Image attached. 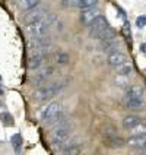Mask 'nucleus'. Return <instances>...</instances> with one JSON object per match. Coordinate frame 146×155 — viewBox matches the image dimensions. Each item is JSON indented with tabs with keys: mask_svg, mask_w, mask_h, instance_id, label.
Here are the masks:
<instances>
[{
	"mask_svg": "<svg viewBox=\"0 0 146 155\" xmlns=\"http://www.w3.org/2000/svg\"><path fill=\"white\" fill-rule=\"evenodd\" d=\"M57 22V18L54 13H47L44 18L34 21V22H29L26 26V32L31 35V37H40V35H45L53 26L56 25Z\"/></svg>",
	"mask_w": 146,
	"mask_h": 155,
	"instance_id": "f257e3e1",
	"label": "nucleus"
},
{
	"mask_svg": "<svg viewBox=\"0 0 146 155\" xmlns=\"http://www.w3.org/2000/svg\"><path fill=\"white\" fill-rule=\"evenodd\" d=\"M67 81H61V82H53V84H47V85H41L37 91L34 92L32 98L34 101H45L48 98H53L56 94H59L61 89L66 86Z\"/></svg>",
	"mask_w": 146,
	"mask_h": 155,
	"instance_id": "f03ea898",
	"label": "nucleus"
},
{
	"mask_svg": "<svg viewBox=\"0 0 146 155\" xmlns=\"http://www.w3.org/2000/svg\"><path fill=\"white\" fill-rule=\"evenodd\" d=\"M70 138V126H61L57 129H53L51 143L57 148H63Z\"/></svg>",
	"mask_w": 146,
	"mask_h": 155,
	"instance_id": "7ed1b4c3",
	"label": "nucleus"
},
{
	"mask_svg": "<svg viewBox=\"0 0 146 155\" xmlns=\"http://www.w3.org/2000/svg\"><path fill=\"white\" fill-rule=\"evenodd\" d=\"M60 111H61L60 104L59 103H51V104H48L43 111H41V119H43L45 123H50V124H51L53 121L56 120V117L59 116V113Z\"/></svg>",
	"mask_w": 146,
	"mask_h": 155,
	"instance_id": "20e7f679",
	"label": "nucleus"
},
{
	"mask_svg": "<svg viewBox=\"0 0 146 155\" xmlns=\"http://www.w3.org/2000/svg\"><path fill=\"white\" fill-rule=\"evenodd\" d=\"M108 26V24H107V21H105V18L104 16H96L89 24V37H92V38H96L98 37V34L99 32H102L104 29Z\"/></svg>",
	"mask_w": 146,
	"mask_h": 155,
	"instance_id": "39448f33",
	"label": "nucleus"
},
{
	"mask_svg": "<svg viewBox=\"0 0 146 155\" xmlns=\"http://www.w3.org/2000/svg\"><path fill=\"white\" fill-rule=\"evenodd\" d=\"M51 44V37L50 35H40V37H31L28 41H26V47L28 50H34L38 47H44V45H50Z\"/></svg>",
	"mask_w": 146,
	"mask_h": 155,
	"instance_id": "423d86ee",
	"label": "nucleus"
},
{
	"mask_svg": "<svg viewBox=\"0 0 146 155\" xmlns=\"http://www.w3.org/2000/svg\"><path fill=\"white\" fill-rule=\"evenodd\" d=\"M82 147H83L82 140L79 138H73L66 142V145L61 148V151H63L64 154H79V152L82 151Z\"/></svg>",
	"mask_w": 146,
	"mask_h": 155,
	"instance_id": "0eeeda50",
	"label": "nucleus"
},
{
	"mask_svg": "<svg viewBox=\"0 0 146 155\" xmlns=\"http://www.w3.org/2000/svg\"><path fill=\"white\" fill-rule=\"evenodd\" d=\"M127 60V56L124 54V53L121 51H112L108 54V57H107V63L111 66V68H117V66H120V64H123V63H126Z\"/></svg>",
	"mask_w": 146,
	"mask_h": 155,
	"instance_id": "6e6552de",
	"label": "nucleus"
},
{
	"mask_svg": "<svg viewBox=\"0 0 146 155\" xmlns=\"http://www.w3.org/2000/svg\"><path fill=\"white\" fill-rule=\"evenodd\" d=\"M96 16H99V9L95 8V6L94 8L82 9V12H80V21H82V24H85L88 26Z\"/></svg>",
	"mask_w": 146,
	"mask_h": 155,
	"instance_id": "1a4fd4ad",
	"label": "nucleus"
},
{
	"mask_svg": "<svg viewBox=\"0 0 146 155\" xmlns=\"http://www.w3.org/2000/svg\"><path fill=\"white\" fill-rule=\"evenodd\" d=\"M53 73H54V69H53V68H44V69H41L38 73H35L31 81H32L34 85H43L48 78L53 76Z\"/></svg>",
	"mask_w": 146,
	"mask_h": 155,
	"instance_id": "9d476101",
	"label": "nucleus"
},
{
	"mask_svg": "<svg viewBox=\"0 0 146 155\" xmlns=\"http://www.w3.org/2000/svg\"><path fill=\"white\" fill-rule=\"evenodd\" d=\"M118 45H120V41L114 37V38L102 40L99 48H101L104 53H108V54H110V53H112V51H117V50H118Z\"/></svg>",
	"mask_w": 146,
	"mask_h": 155,
	"instance_id": "9b49d317",
	"label": "nucleus"
},
{
	"mask_svg": "<svg viewBox=\"0 0 146 155\" xmlns=\"http://www.w3.org/2000/svg\"><path fill=\"white\" fill-rule=\"evenodd\" d=\"M126 105L129 107L130 110H143L145 108V100H140V98H135V97H127L124 98Z\"/></svg>",
	"mask_w": 146,
	"mask_h": 155,
	"instance_id": "f8f14e48",
	"label": "nucleus"
},
{
	"mask_svg": "<svg viewBox=\"0 0 146 155\" xmlns=\"http://www.w3.org/2000/svg\"><path fill=\"white\" fill-rule=\"evenodd\" d=\"M127 143H129V147H131V148H138V149H140V148L146 143V135L135 133L133 136H130V138L127 139Z\"/></svg>",
	"mask_w": 146,
	"mask_h": 155,
	"instance_id": "ddd939ff",
	"label": "nucleus"
},
{
	"mask_svg": "<svg viewBox=\"0 0 146 155\" xmlns=\"http://www.w3.org/2000/svg\"><path fill=\"white\" fill-rule=\"evenodd\" d=\"M145 88H143V85H139V84H136V85H131L129 88V91H127V97H135V98H140V100H145Z\"/></svg>",
	"mask_w": 146,
	"mask_h": 155,
	"instance_id": "4468645a",
	"label": "nucleus"
},
{
	"mask_svg": "<svg viewBox=\"0 0 146 155\" xmlns=\"http://www.w3.org/2000/svg\"><path fill=\"white\" fill-rule=\"evenodd\" d=\"M140 121H142V119L138 116H127L123 119V127L127 130H133Z\"/></svg>",
	"mask_w": 146,
	"mask_h": 155,
	"instance_id": "2eb2a0df",
	"label": "nucleus"
},
{
	"mask_svg": "<svg viewBox=\"0 0 146 155\" xmlns=\"http://www.w3.org/2000/svg\"><path fill=\"white\" fill-rule=\"evenodd\" d=\"M48 12L45 10V9H35V10H32V12H29L28 15H26L25 21L29 24V22H34V21H38V19H41V18H44L45 15H47Z\"/></svg>",
	"mask_w": 146,
	"mask_h": 155,
	"instance_id": "dca6fc26",
	"label": "nucleus"
},
{
	"mask_svg": "<svg viewBox=\"0 0 146 155\" xmlns=\"http://www.w3.org/2000/svg\"><path fill=\"white\" fill-rule=\"evenodd\" d=\"M45 57L43 56H38V54H31V57H29V60H28V68L31 70H35L38 69L41 64H43V60Z\"/></svg>",
	"mask_w": 146,
	"mask_h": 155,
	"instance_id": "f3484780",
	"label": "nucleus"
},
{
	"mask_svg": "<svg viewBox=\"0 0 146 155\" xmlns=\"http://www.w3.org/2000/svg\"><path fill=\"white\" fill-rule=\"evenodd\" d=\"M117 69V75H124V76H129L130 73H133V64L130 61H126L120 66L115 68Z\"/></svg>",
	"mask_w": 146,
	"mask_h": 155,
	"instance_id": "a211bd4d",
	"label": "nucleus"
},
{
	"mask_svg": "<svg viewBox=\"0 0 146 155\" xmlns=\"http://www.w3.org/2000/svg\"><path fill=\"white\" fill-rule=\"evenodd\" d=\"M40 0H19V9L22 10H31L35 6H38Z\"/></svg>",
	"mask_w": 146,
	"mask_h": 155,
	"instance_id": "6ab92c4d",
	"label": "nucleus"
},
{
	"mask_svg": "<svg viewBox=\"0 0 146 155\" xmlns=\"http://www.w3.org/2000/svg\"><path fill=\"white\" fill-rule=\"evenodd\" d=\"M96 2L98 0H76L75 8H79L80 10L82 9H88V8H94L95 5H96Z\"/></svg>",
	"mask_w": 146,
	"mask_h": 155,
	"instance_id": "aec40b11",
	"label": "nucleus"
},
{
	"mask_svg": "<svg viewBox=\"0 0 146 155\" xmlns=\"http://www.w3.org/2000/svg\"><path fill=\"white\" fill-rule=\"evenodd\" d=\"M54 63H57V64H66L67 61H69V56L66 54V53H63V51H59V53H56L54 54Z\"/></svg>",
	"mask_w": 146,
	"mask_h": 155,
	"instance_id": "412c9836",
	"label": "nucleus"
},
{
	"mask_svg": "<svg viewBox=\"0 0 146 155\" xmlns=\"http://www.w3.org/2000/svg\"><path fill=\"white\" fill-rule=\"evenodd\" d=\"M114 37H115V34H114V31H112V29L110 28V26H107V28L104 29L102 32H99V34H98V37H96V40H101V41H102V40L114 38Z\"/></svg>",
	"mask_w": 146,
	"mask_h": 155,
	"instance_id": "4be33fe9",
	"label": "nucleus"
},
{
	"mask_svg": "<svg viewBox=\"0 0 146 155\" xmlns=\"http://www.w3.org/2000/svg\"><path fill=\"white\" fill-rule=\"evenodd\" d=\"M10 142H12V145L15 148V151L19 152V151H21V145H22V136H21L19 133H15V135H12Z\"/></svg>",
	"mask_w": 146,
	"mask_h": 155,
	"instance_id": "5701e85b",
	"label": "nucleus"
},
{
	"mask_svg": "<svg viewBox=\"0 0 146 155\" xmlns=\"http://www.w3.org/2000/svg\"><path fill=\"white\" fill-rule=\"evenodd\" d=\"M107 143H110L111 147H123V139L117 138L115 135H111V136H107L105 138Z\"/></svg>",
	"mask_w": 146,
	"mask_h": 155,
	"instance_id": "b1692460",
	"label": "nucleus"
},
{
	"mask_svg": "<svg viewBox=\"0 0 146 155\" xmlns=\"http://www.w3.org/2000/svg\"><path fill=\"white\" fill-rule=\"evenodd\" d=\"M0 120L2 123L5 124V126H12L13 124V117H12V114H9V113H0Z\"/></svg>",
	"mask_w": 146,
	"mask_h": 155,
	"instance_id": "393cba45",
	"label": "nucleus"
},
{
	"mask_svg": "<svg viewBox=\"0 0 146 155\" xmlns=\"http://www.w3.org/2000/svg\"><path fill=\"white\" fill-rule=\"evenodd\" d=\"M135 133H139V135H146V123L145 121H140L138 126L133 129Z\"/></svg>",
	"mask_w": 146,
	"mask_h": 155,
	"instance_id": "a878e982",
	"label": "nucleus"
},
{
	"mask_svg": "<svg viewBox=\"0 0 146 155\" xmlns=\"http://www.w3.org/2000/svg\"><path fill=\"white\" fill-rule=\"evenodd\" d=\"M115 82H117V85L118 86H126L127 85V76H124V75H118V78L115 79Z\"/></svg>",
	"mask_w": 146,
	"mask_h": 155,
	"instance_id": "bb28decb",
	"label": "nucleus"
},
{
	"mask_svg": "<svg viewBox=\"0 0 146 155\" xmlns=\"http://www.w3.org/2000/svg\"><path fill=\"white\" fill-rule=\"evenodd\" d=\"M146 25V15H142V16H139L136 19V26L138 28H143Z\"/></svg>",
	"mask_w": 146,
	"mask_h": 155,
	"instance_id": "cd10ccee",
	"label": "nucleus"
},
{
	"mask_svg": "<svg viewBox=\"0 0 146 155\" xmlns=\"http://www.w3.org/2000/svg\"><path fill=\"white\" fill-rule=\"evenodd\" d=\"M123 32L126 37H130L131 35V31H130V24L127 21H124V25H123Z\"/></svg>",
	"mask_w": 146,
	"mask_h": 155,
	"instance_id": "c85d7f7f",
	"label": "nucleus"
},
{
	"mask_svg": "<svg viewBox=\"0 0 146 155\" xmlns=\"http://www.w3.org/2000/svg\"><path fill=\"white\" fill-rule=\"evenodd\" d=\"M140 51L143 53V54H146V43H142V44H140Z\"/></svg>",
	"mask_w": 146,
	"mask_h": 155,
	"instance_id": "c756f323",
	"label": "nucleus"
},
{
	"mask_svg": "<svg viewBox=\"0 0 146 155\" xmlns=\"http://www.w3.org/2000/svg\"><path fill=\"white\" fill-rule=\"evenodd\" d=\"M140 151H145V152H146V143H145V145H143L142 148H140Z\"/></svg>",
	"mask_w": 146,
	"mask_h": 155,
	"instance_id": "7c9ffc66",
	"label": "nucleus"
},
{
	"mask_svg": "<svg viewBox=\"0 0 146 155\" xmlns=\"http://www.w3.org/2000/svg\"><path fill=\"white\" fill-rule=\"evenodd\" d=\"M0 95H3V88L0 86Z\"/></svg>",
	"mask_w": 146,
	"mask_h": 155,
	"instance_id": "2f4dec72",
	"label": "nucleus"
}]
</instances>
